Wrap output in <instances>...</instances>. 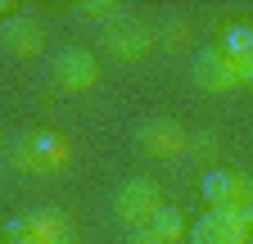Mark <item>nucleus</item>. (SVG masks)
I'll use <instances>...</instances> for the list:
<instances>
[{"label":"nucleus","instance_id":"1","mask_svg":"<svg viewBox=\"0 0 253 244\" xmlns=\"http://www.w3.org/2000/svg\"><path fill=\"white\" fill-rule=\"evenodd\" d=\"M73 159V149L68 140H63L59 131H23L9 140V163L18 172H41V176H54L63 172Z\"/></svg>","mask_w":253,"mask_h":244},{"label":"nucleus","instance_id":"2","mask_svg":"<svg viewBox=\"0 0 253 244\" xmlns=\"http://www.w3.org/2000/svg\"><path fill=\"white\" fill-rule=\"evenodd\" d=\"M113 217L126 222V226H149L154 222V212L163 208V190H158V181L154 176H126L122 186L113 190Z\"/></svg>","mask_w":253,"mask_h":244},{"label":"nucleus","instance_id":"3","mask_svg":"<svg viewBox=\"0 0 253 244\" xmlns=\"http://www.w3.org/2000/svg\"><path fill=\"white\" fill-rule=\"evenodd\" d=\"M50 77H54L59 90H68V95H86V90L100 86V59L86 45H59L50 54Z\"/></svg>","mask_w":253,"mask_h":244},{"label":"nucleus","instance_id":"4","mask_svg":"<svg viewBox=\"0 0 253 244\" xmlns=\"http://www.w3.org/2000/svg\"><path fill=\"white\" fill-rule=\"evenodd\" d=\"M136 149L149 159H181L190 154V131L181 127L176 118H145L140 127H136Z\"/></svg>","mask_w":253,"mask_h":244},{"label":"nucleus","instance_id":"5","mask_svg":"<svg viewBox=\"0 0 253 244\" xmlns=\"http://www.w3.org/2000/svg\"><path fill=\"white\" fill-rule=\"evenodd\" d=\"M9 240L32 244H73V222L59 208H27L23 217H9Z\"/></svg>","mask_w":253,"mask_h":244},{"label":"nucleus","instance_id":"6","mask_svg":"<svg viewBox=\"0 0 253 244\" xmlns=\"http://www.w3.org/2000/svg\"><path fill=\"white\" fill-rule=\"evenodd\" d=\"M199 190L208 199V208H226V212H240L249 199H253V181L240 172V167H208L204 181H199Z\"/></svg>","mask_w":253,"mask_h":244},{"label":"nucleus","instance_id":"7","mask_svg":"<svg viewBox=\"0 0 253 244\" xmlns=\"http://www.w3.org/2000/svg\"><path fill=\"white\" fill-rule=\"evenodd\" d=\"M149 45H154V32H149L140 18H126V14L113 18V23L104 27V37H100V50L113 54L118 64H136V59H145Z\"/></svg>","mask_w":253,"mask_h":244},{"label":"nucleus","instance_id":"8","mask_svg":"<svg viewBox=\"0 0 253 244\" xmlns=\"http://www.w3.org/2000/svg\"><path fill=\"white\" fill-rule=\"evenodd\" d=\"M253 231L240 212H226V208H208L204 217L190 226V244H249Z\"/></svg>","mask_w":253,"mask_h":244},{"label":"nucleus","instance_id":"9","mask_svg":"<svg viewBox=\"0 0 253 244\" xmlns=\"http://www.w3.org/2000/svg\"><path fill=\"white\" fill-rule=\"evenodd\" d=\"M190 77H195V86H199V90H212V95L244 86V81H240V68H235V64H231V59L221 54L217 45H208V50H199L195 59H190Z\"/></svg>","mask_w":253,"mask_h":244},{"label":"nucleus","instance_id":"10","mask_svg":"<svg viewBox=\"0 0 253 244\" xmlns=\"http://www.w3.org/2000/svg\"><path fill=\"white\" fill-rule=\"evenodd\" d=\"M0 37H5V50H9L14 59H37V54L45 50V27H41L37 18H9Z\"/></svg>","mask_w":253,"mask_h":244},{"label":"nucleus","instance_id":"11","mask_svg":"<svg viewBox=\"0 0 253 244\" xmlns=\"http://www.w3.org/2000/svg\"><path fill=\"white\" fill-rule=\"evenodd\" d=\"M217 50L226 54L231 64H244V59H253V23H226V27H221Z\"/></svg>","mask_w":253,"mask_h":244},{"label":"nucleus","instance_id":"12","mask_svg":"<svg viewBox=\"0 0 253 244\" xmlns=\"http://www.w3.org/2000/svg\"><path fill=\"white\" fill-rule=\"evenodd\" d=\"M149 231L163 240V244L190 240V235H185V212H181L176 203H163V208H158V212H154V222H149Z\"/></svg>","mask_w":253,"mask_h":244},{"label":"nucleus","instance_id":"13","mask_svg":"<svg viewBox=\"0 0 253 244\" xmlns=\"http://www.w3.org/2000/svg\"><path fill=\"white\" fill-rule=\"evenodd\" d=\"M77 14H100V18H122V9L113 5V0H86V5H77Z\"/></svg>","mask_w":253,"mask_h":244},{"label":"nucleus","instance_id":"14","mask_svg":"<svg viewBox=\"0 0 253 244\" xmlns=\"http://www.w3.org/2000/svg\"><path fill=\"white\" fill-rule=\"evenodd\" d=\"M190 149H195V154H204V159H212V154H217L212 136H190ZM212 163H217V159H212Z\"/></svg>","mask_w":253,"mask_h":244},{"label":"nucleus","instance_id":"15","mask_svg":"<svg viewBox=\"0 0 253 244\" xmlns=\"http://www.w3.org/2000/svg\"><path fill=\"white\" fill-rule=\"evenodd\" d=\"M122 244H163V240H158V235H154V231H149V226H140V231H136V235H126V240H122Z\"/></svg>","mask_w":253,"mask_h":244},{"label":"nucleus","instance_id":"16","mask_svg":"<svg viewBox=\"0 0 253 244\" xmlns=\"http://www.w3.org/2000/svg\"><path fill=\"white\" fill-rule=\"evenodd\" d=\"M240 68V81H253V59H244V64H235Z\"/></svg>","mask_w":253,"mask_h":244},{"label":"nucleus","instance_id":"17","mask_svg":"<svg viewBox=\"0 0 253 244\" xmlns=\"http://www.w3.org/2000/svg\"><path fill=\"white\" fill-rule=\"evenodd\" d=\"M240 217H244V222H249V231H253V199H249V203L240 208Z\"/></svg>","mask_w":253,"mask_h":244},{"label":"nucleus","instance_id":"18","mask_svg":"<svg viewBox=\"0 0 253 244\" xmlns=\"http://www.w3.org/2000/svg\"><path fill=\"white\" fill-rule=\"evenodd\" d=\"M5 244H32V240H5Z\"/></svg>","mask_w":253,"mask_h":244}]
</instances>
